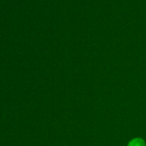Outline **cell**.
Masks as SVG:
<instances>
[{
    "mask_svg": "<svg viewBox=\"0 0 146 146\" xmlns=\"http://www.w3.org/2000/svg\"><path fill=\"white\" fill-rule=\"evenodd\" d=\"M128 146H145V143L141 138H134L130 141Z\"/></svg>",
    "mask_w": 146,
    "mask_h": 146,
    "instance_id": "obj_1",
    "label": "cell"
}]
</instances>
